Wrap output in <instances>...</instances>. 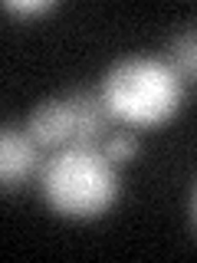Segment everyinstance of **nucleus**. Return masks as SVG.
<instances>
[{"label": "nucleus", "mask_w": 197, "mask_h": 263, "mask_svg": "<svg viewBox=\"0 0 197 263\" xmlns=\"http://www.w3.org/2000/svg\"><path fill=\"white\" fill-rule=\"evenodd\" d=\"M27 135L36 142L40 152H56L63 145H76L79 132H76V105H72V96H53L36 102L27 115Z\"/></svg>", "instance_id": "7ed1b4c3"}, {"label": "nucleus", "mask_w": 197, "mask_h": 263, "mask_svg": "<svg viewBox=\"0 0 197 263\" xmlns=\"http://www.w3.org/2000/svg\"><path fill=\"white\" fill-rule=\"evenodd\" d=\"M40 197L66 220H95L115 208L122 194L119 164L98 145H63L36 168Z\"/></svg>", "instance_id": "f257e3e1"}, {"label": "nucleus", "mask_w": 197, "mask_h": 263, "mask_svg": "<svg viewBox=\"0 0 197 263\" xmlns=\"http://www.w3.org/2000/svg\"><path fill=\"white\" fill-rule=\"evenodd\" d=\"M43 161L36 142L20 125H0V194L20 191Z\"/></svg>", "instance_id": "20e7f679"}, {"label": "nucleus", "mask_w": 197, "mask_h": 263, "mask_svg": "<svg viewBox=\"0 0 197 263\" xmlns=\"http://www.w3.org/2000/svg\"><path fill=\"white\" fill-rule=\"evenodd\" d=\"M184 86L187 82L164 60L128 53L102 72L95 92L112 122H122L125 128H161L181 112Z\"/></svg>", "instance_id": "f03ea898"}, {"label": "nucleus", "mask_w": 197, "mask_h": 263, "mask_svg": "<svg viewBox=\"0 0 197 263\" xmlns=\"http://www.w3.org/2000/svg\"><path fill=\"white\" fill-rule=\"evenodd\" d=\"M98 148L105 152V158H109L112 164H128V161H135V155H138V135L131 128H122V132H109V135L98 142Z\"/></svg>", "instance_id": "423d86ee"}, {"label": "nucleus", "mask_w": 197, "mask_h": 263, "mask_svg": "<svg viewBox=\"0 0 197 263\" xmlns=\"http://www.w3.org/2000/svg\"><path fill=\"white\" fill-rule=\"evenodd\" d=\"M171 66V69L178 72L184 82H191L197 76V33L187 27L174 33V40H171V49H168V60H164Z\"/></svg>", "instance_id": "39448f33"}, {"label": "nucleus", "mask_w": 197, "mask_h": 263, "mask_svg": "<svg viewBox=\"0 0 197 263\" xmlns=\"http://www.w3.org/2000/svg\"><path fill=\"white\" fill-rule=\"evenodd\" d=\"M0 10L16 16V20H36V16H46L56 10V0H4Z\"/></svg>", "instance_id": "0eeeda50"}, {"label": "nucleus", "mask_w": 197, "mask_h": 263, "mask_svg": "<svg viewBox=\"0 0 197 263\" xmlns=\"http://www.w3.org/2000/svg\"><path fill=\"white\" fill-rule=\"evenodd\" d=\"M187 220H191V230H194V187L187 191Z\"/></svg>", "instance_id": "6e6552de"}]
</instances>
